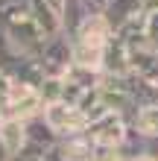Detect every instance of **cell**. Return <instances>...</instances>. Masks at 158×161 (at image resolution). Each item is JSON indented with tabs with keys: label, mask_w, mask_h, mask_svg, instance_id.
I'll return each mask as SVG.
<instances>
[{
	"label": "cell",
	"mask_w": 158,
	"mask_h": 161,
	"mask_svg": "<svg viewBox=\"0 0 158 161\" xmlns=\"http://www.w3.org/2000/svg\"><path fill=\"white\" fill-rule=\"evenodd\" d=\"M88 161H129V155H126L120 147H97V144H94Z\"/></svg>",
	"instance_id": "cell-13"
},
{
	"label": "cell",
	"mask_w": 158,
	"mask_h": 161,
	"mask_svg": "<svg viewBox=\"0 0 158 161\" xmlns=\"http://www.w3.org/2000/svg\"><path fill=\"white\" fill-rule=\"evenodd\" d=\"M26 6H30V12L35 18V24L41 26V32H44V38H53V35H59L64 32V24H62V18L53 12V9L44 3V0H26Z\"/></svg>",
	"instance_id": "cell-9"
},
{
	"label": "cell",
	"mask_w": 158,
	"mask_h": 161,
	"mask_svg": "<svg viewBox=\"0 0 158 161\" xmlns=\"http://www.w3.org/2000/svg\"><path fill=\"white\" fill-rule=\"evenodd\" d=\"M0 138H3V144L9 147L12 158L18 161V158L24 155L26 144H30V138H26V120H18V117H3V120H0Z\"/></svg>",
	"instance_id": "cell-8"
},
{
	"label": "cell",
	"mask_w": 158,
	"mask_h": 161,
	"mask_svg": "<svg viewBox=\"0 0 158 161\" xmlns=\"http://www.w3.org/2000/svg\"><path fill=\"white\" fill-rule=\"evenodd\" d=\"M88 9V15H103L106 12V6H108V0H82Z\"/></svg>",
	"instance_id": "cell-14"
},
{
	"label": "cell",
	"mask_w": 158,
	"mask_h": 161,
	"mask_svg": "<svg viewBox=\"0 0 158 161\" xmlns=\"http://www.w3.org/2000/svg\"><path fill=\"white\" fill-rule=\"evenodd\" d=\"M6 3H12V0H0V9H3V6H6Z\"/></svg>",
	"instance_id": "cell-19"
},
{
	"label": "cell",
	"mask_w": 158,
	"mask_h": 161,
	"mask_svg": "<svg viewBox=\"0 0 158 161\" xmlns=\"http://www.w3.org/2000/svg\"><path fill=\"white\" fill-rule=\"evenodd\" d=\"M0 30L12 47L18 53L30 56V59H38L41 47H44V32L41 26L35 24V18L30 12V6H26V0H12V3H6L0 9Z\"/></svg>",
	"instance_id": "cell-1"
},
{
	"label": "cell",
	"mask_w": 158,
	"mask_h": 161,
	"mask_svg": "<svg viewBox=\"0 0 158 161\" xmlns=\"http://www.w3.org/2000/svg\"><path fill=\"white\" fill-rule=\"evenodd\" d=\"M41 117L50 123V129H53L59 138L85 135V132H88V114H82L76 106H70V103H64V100L47 103L44 111H41Z\"/></svg>",
	"instance_id": "cell-3"
},
{
	"label": "cell",
	"mask_w": 158,
	"mask_h": 161,
	"mask_svg": "<svg viewBox=\"0 0 158 161\" xmlns=\"http://www.w3.org/2000/svg\"><path fill=\"white\" fill-rule=\"evenodd\" d=\"M44 3H47V6L53 9V12L62 18V15H64V3H68V0H44Z\"/></svg>",
	"instance_id": "cell-15"
},
{
	"label": "cell",
	"mask_w": 158,
	"mask_h": 161,
	"mask_svg": "<svg viewBox=\"0 0 158 161\" xmlns=\"http://www.w3.org/2000/svg\"><path fill=\"white\" fill-rule=\"evenodd\" d=\"M85 18H88V9H85V3H82V0H68V3H64V15H62L64 32H68L70 38H73Z\"/></svg>",
	"instance_id": "cell-10"
},
{
	"label": "cell",
	"mask_w": 158,
	"mask_h": 161,
	"mask_svg": "<svg viewBox=\"0 0 158 161\" xmlns=\"http://www.w3.org/2000/svg\"><path fill=\"white\" fill-rule=\"evenodd\" d=\"M144 47L158 53V9L144 15Z\"/></svg>",
	"instance_id": "cell-12"
},
{
	"label": "cell",
	"mask_w": 158,
	"mask_h": 161,
	"mask_svg": "<svg viewBox=\"0 0 158 161\" xmlns=\"http://www.w3.org/2000/svg\"><path fill=\"white\" fill-rule=\"evenodd\" d=\"M129 132H132V120H129L126 114L106 111L103 117H97L88 126L85 135L91 138V144H97V147H120V149H123Z\"/></svg>",
	"instance_id": "cell-4"
},
{
	"label": "cell",
	"mask_w": 158,
	"mask_h": 161,
	"mask_svg": "<svg viewBox=\"0 0 158 161\" xmlns=\"http://www.w3.org/2000/svg\"><path fill=\"white\" fill-rule=\"evenodd\" d=\"M35 62H38L44 76L64 79L73 70V38L68 32H59V35H53V38H47Z\"/></svg>",
	"instance_id": "cell-2"
},
{
	"label": "cell",
	"mask_w": 158,
	"mask_h": 161,
	"mask_svg": "<svg viewBox=\"0 0 158 161\" xmlns=\"http://www.w3.org/2000/svg\"><path fill=\"white\" fill-rule=\"evenodd\" d=\"M111 38H114V30L108 26V21L103 15H88L85 21H82V26L76 30V35H73L76 44H82V47H100V50H106Z\"/></svg>",
	"instance_id": "cell-5"
},
{
	"label": "cell",
	"mask_w": 158,
	"mask_h": 161,
	"mask_svg": "<svg viewBox=\"0 0 158 161\" xmlns=\"http://www.w3.org/2000/svg\"><path fill=\"white\" fill-rule=\"evenodd\" d=\"M0 161H15V158H12V153H9V147L3 144V138H0Z\"/></svg>",
	"instance_id": "cell-17"
},
{
	"label": "cell",
	"mask_w": 158,
	"mask_h": 161,
	"mask_svg": "<svg viewBox=\"0 0 158 161\" xmlns=\"http://www.w3.org/2000/svg\"><path fill=\"white\" fill-rule=\"evenodd\" d=\"M144 9H146V12H152V9H158V0H144Z\"/></svg>",
	"instance_id": "cell-18"
},
{
	"label": "cell",
	"mask_w": 158,
	"mask_h": 161,
	"mask_svg": "<svg viewBox=\"0 0 158 161\" xmlns=\"http://www.w3.org/2000/svg\"><path fill=\"white\" fill-rule=\"evenodd\" d=\"M129 161H158V155H152V153H138V155H129Z\"/></svg>",
	"instance_id": "cell-16"
},
{
	"label": "cell",
	"mask_w": 158,
	"mask_h": 161,
	"mask_svg": "<svg viewBox=\"0 0 158 161\" xmlns=\"http://www.w3.org/2000/svg\"><path fill=\"white\" fill-rule=\"evenodd\" d=\"M146 15V9H144V0H108V6H106V12L103 18L108 21L111 30H123L126 24H132L135 18H141Z\"/></svg>",
	"instance_id": "cell-7"
},
{
	"label": "cell",
	"mask_w": 158,
	"mask_h": 161,
	"mask_svg": "<svg viewBox=\"0 0 158 161\" xmlns=\"http://www.w3.org/2000/svg\"><path fill=\"white\" fill-rule=\"evenodd\" d=\"M129 73H132V47L114 32V38L106 47V73L103 76H129Z\"/></svg>",
	"instance_id": "cell-6"
},
{
	"label": "cell",
	"mask_w": 158,
	"mask_h": 161,
	"mask_svg": "<svg viewBox=\"0 0 158 161\" xmlns=\"http://www.w3.org/2000/svg\"><path fill=\"white\" fill-rule=\"evenodd\" d=\"M62 91H64V79H59V76H44L41 85H38V94H41V100H44V106L62 100Z\"/></svg>",
	"instance_id": "cell-11"
}]
</instances>
